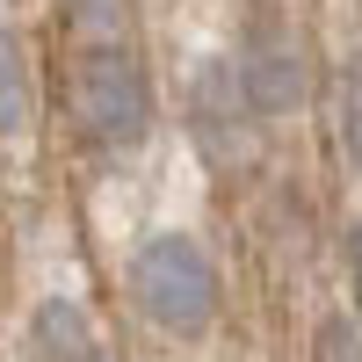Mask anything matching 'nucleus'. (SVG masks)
<instances>
[{
	"mask_svg": "<svg viewBox=\"0 0 362 362\" xmlns=\"http://www.w3.org/2000/svg\"><path fill=\"white\" fill-rule=\"evenodd\" d=\"M66 109H73V124L95 145H109V153L145 145V131H153V80H145L131 37L80 44L73 73H66Z\"/></svg>",
	"mask_w": 362,
	"mask_h": 362,
	"instance_id": "f257e3e1",
	"label": "nucleus"
},
{
	"mask_svg": "<svg viewBox=\"0 0 362 362\" xmlns=\"http://www.w3.org/2000/svg\"><path fill=\"white\" fill-rule=\"evenodd\" d=\"M131 305L153 319L160 334L196 341V334H210V319H218V268H210V254L189 232H153L131 254Z\"/></svg>",
	"mask_w": 362,
	"mask_h": 362,
	"instance_id": "f03ea898",
	"label": "nucleus"
},
{
	"mask_svg": "<svg viewBox=\"0 0 362 362\" xmlns=\"http://www.w3.org/2000/svg\"><path fill=\"white\" fill-rule=\"evenodd\" d=\"M239 80H247V102L261 116H290L312 95V51L290 22H254L247 44H239Z\"/></svg>",
	"mask_w": 362,
	"mask_h": 362,
	"instance_id": "7ed1b4c3",
	"label": "nucleus"
},
{
	"mask_svg": "<svg viewBox=\"0 0 362 362\" xmlns=\"http://www.w3.org/2000/svg\"><path fill=\"white\" fill-rule=\"evenodd\" d=\"M254 102H247V80H239V58H210L189 87V124H196V145L210 160H239L247 153V124H254Z\"/></svg>",
	"mask_w": 362,
	"mask_h": 362,
	"instance_id": "20e7f679",
	"label": "nucleus"
},
{
	"mask_svg": "<svg viewBox=\"0 0 362 362\" xmlns=\"http://www.w3.org/2000/svg\"><path fill=\"white\" fill-rule=\"evenodd\" d=\"M37 124V73H29L22 29L0 22V138H29Z\"/></svg>",
	"mask_w": 362,
	"mask_h": 362,
	"instance_id": "39448f33",
	"label": "nucleus"
},
{
	"mask_svg": "<svg viewBox=\"0 0 362 362\" xmlns=\"http://www.w3.org/2000/svg\"><path fill=\"white\" fill-rule=\"evenodd\" d=\"M29 355H37V362H87V355H95V341H87V312L73 305V297H51V305L37 312V326H29Z\"/></svg>",
	"mask_w": 362,
	"mask_h": 362,
	"instance_id": "423d86ee",
	"label": "nucleus"
},
{
	"mask_svg": "<svg viewBox=\"0 0 362 362\" xmlns=\"http://www.w3.org/2000/svg\"><path fill=\"white\" fill-rule=\"evenodd\" d=\"M66 8V29L80 44H116L131 37V0H58Z\"/></svg>",
	"mask_w": 362,
	"mask_h": 362,
	"instance_id": "0eeeda50",
	"label": "nucleus"
},
{
	"mask_svg": "<svg viewBox=\"0 0 362 362\" xmlns=\"http://www.w3.org/2000/svg\"><path fill=\"white\" fill-rule=\"evenodd\" d=\"M312 362H362V319H355V312L326 319V326H319V348H312Z\"/></svg>",
	"mask_w": 362,
	"mask_h": 362,
	"instance_id": "6e6552de",
	"label": "nucleus"
},
{
	"mask_svg": "<svg viewBox=\"0 0 362 362\" xmlns=\"http://www.w3.org/2000/svg\"><path fill=\"white\" fill-rule=\"evenodd\" d=\"M341 145H348V160L362 167V51H355V66L341 80Z\"/></svg>",
	"mask_w": 362,
	"mask_h": 362,
	"instance_id": "1a4fd4ad",
	"label": "nucleus"
},
{
	"mask_svg": "<svg viewBox=\"0 0 362 362\" xmlns=\"http://www.w3.org/2000/svg\"><path fill=\"white\" fill-rule=\"evenodd\" d=\"M348 276H355V297H362V218L348 225Z\"/></svg>",
	"mask_w": 362,
	"mask_h": 362,
	"instance_id": "9d476101",
	"label": "nucleus"
},
{
	"mask_svg": "<svg viewBox=\"0 0 362 362\" xmlns=\"http://www.w3.org/2000/svg\"><path fill=\"white\" fill-rule=\"evenodd\" d=\"M87 362H116V355H109V348H95V355H87Z\"/></svg>",
	"mask_w": 362,
	"mask_h": 362,
	"instance_id": "9b49d317",
	"label": "nucleus"
}]
</instances>
